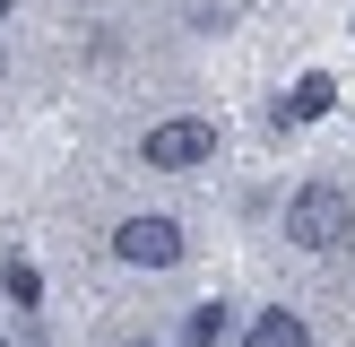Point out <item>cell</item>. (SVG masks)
<instances>
[{
	"mask_svg": "<svg viewBox=\"0 0 355 347\" xmlns=\"http://www.w3.org/2000/svg\"><path fill=\"white\" fill-rule=\"evenodd\" d=\"M286 243L312 252V260H321V252H347V243H355V200H347L338 183H304L286 200Z\"/></svg>",
	"mask_w": 355,
	"mask_h": 347,
	"instance_id": "obj_1",
	"label": "cell"
},
{
	"mask_svg": "<svg viewBox=\"0 0 355 347\" xmlns=\"http://www.w3.org/2000/svg\"><path fill=\"white\" fill-rule=\"evenodd\" d=\"M139 156H148L156 174H200L208 156H217V121H200V113H173V121H156V130L139 139Z\"/></svg>",
	"mask_w": 355,
	"mask_h": 347,
	"instance_id": "obj_2",
	"label": "cell"
},
{
	"mask_svg": "<svg viewBox=\"0 0 355 347\" xmlns=\"http://www.w3.org/2000/svg\"><path fill=\"white\" fill-rule=\"evenodd\" d=\"M243 347H312V321H304V312H286V304H269V312L243 321Z\"/></svg>",
	"mask_w": 355,
	"mask_h": 347,
	"instance_id": "obj_4",
	"label": "cell"
},
{
	"mask_svg": "<svg viewBox=\"0 0 355 347\" xmlns=\"http://www.w3.org/2000/svg\"><path fill=\"white\" fill-rule=\"evenodd\" d=\"M217 339H225V304H191L173 321V347H217Z\"/></svg>",
	"mask_w": 355,
	"mask_h": 347,
	"instance_id": "obj_5",
	"label": "cell"
},
{
	"mask_svg": "<svg viewBox=\"0 0 355 347\" xmlns=\"http://www.w3.org/2000/svg\"><path fill=\"white\" fill-rule=\"evenodd\" d=\"M130 347H156V339H130Z\"/></svg>",
	"mask_w": 355,
	"mask_h": 347,
	"instance_id": "obj_9",
	"label": "cell"
},
{
	"mask_svg": "<svg viewBox=\"0 0 355 347\" xmlns=\"http://www.w3.org/2000/svg\"><path fill=\"white\" fill-rule=\"evenodd\" d=\"M0 347H9V339H0Z\"/></svg>",
	"mask_w": 355,
	"mask_h": 347,
	"instance_id": "obj_10",
	"label": "cell"
},
{
	"mask_svg": "<svg viewBox=\"0 0 355 347\" xmlns=\"http://www.w3.org/2000/svg\"><path fill=\"white\" fill-rule=\"evenodd\" d=\"M9 9H17V0H0V17H9Z\"/></svg>",
	"mask_w": 355,
	"mask_h": 347,
	"instance_id": "obj_8",
	"label": "cell"
},
{
	"mask_svg": "<svg viewBox=\"0 0 355 347\" xmlns=\"http://www.w3.org/2000/svg\"><path fill=\"white\" fill-rule=\"evenodd\" d=\"M329 104H338V87H329L321 69H312V78H304V87H295V96H286V121H321Z\"/></svg>",
	"mask_w": 355,
	"mask_h": 347,
	"instance_id": "obj_6",
	"label": "cell"
},
{
	"mask_svg": "<svg viewBox=\"0 0 355 347\" xmlns=\"http://www.w3.org/2000/svg\"><path fill=\"white\" fill-rule=\"evenodd\" d=\"M0 287H9V304H17V312H35V304H44V278H35L26 260H9V269H0Z\"/></svg>",
	"mask_w": 355,
	"mask_h": 347,
	"instance_id": "obj_7",
	"label": "cell"
},
{
	"mask_svg": "<svg viewBox=\"0 0 355 347\" xmlns=\"http://www.w3.org/2000/svg\"><path fill=\"white\" fill-rule=\"evenodd\" d=\"M113 260H130V269H173V260H182V217H165V208L121 217L113 226Z\"/></svg>",
	"mask_w": 355,
	"mask_h": 347,
	"instance_id": "obj_3",
	"label": "cell"
}]
</instances>
